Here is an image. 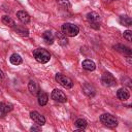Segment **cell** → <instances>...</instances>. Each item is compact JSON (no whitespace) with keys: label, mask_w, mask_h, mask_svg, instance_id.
<instances>
[{"label":"cell","mask_w":132,"mask_h":132,"mask_svg":"<svg viewBox=\"0 0 132 132\" xmlns=\"http://www.w3.org/2000/svg\"><path fill=\"white\" fill-rule=\"evenodd\" d=\"M61 30H62V33L68 37H74L79 33V28L76 25L71 24V23L63 24L61 27Z\"/></svg>","instance_id":"obj_1"},{"label":"cell","mask_w":132,"mask_h":132,"mask_svg":"<svg viewBox=\"0 0 132 132\" xmlns=\"http://www.w3.org/2000/svg\"><path fill=\"white\" fill-rule=\"evenodd\" d=\"M33 56L35 58V60L41 64H45L50 61L51 59V55L50 53L44 50V48H36L33 51Z\"/></svg>","instance_id":"obj_2"},{"label":"cell","mask_w":132,"mask_h":132,"mask_svg":"<svg viewBox=\"0 0 132 132\" xmlns=\"http://www.w3.org/2000/svg\"><path fill=\"white\" fill-rule=\"evenodd\" d=\"M100 122L103 125H105L107 127H110V128L117 127V125H118V120L109 113H102L100 116Z\"/></svg>","instance_id":"obj_3"},{"label":"cell","mask_w":132,"mask_h":132,"mask_svg":"<svg viewBox=\"0 0 132 132\" xmlns=\"http://www.w3.org/2000/svg\"><path fill=\"white\" fill-rule=\"evenodd\" d=\"M87 20L88 22L90 23V26L96 30H98L100 28V15L95 12V11H92V12H89L87 14Z\"/></svg>","instance_id":"obj_4"},{"label":"cell","mask_w":132,"mask_h":132,"mask_svg":"<svg viewBox=\"0 0 132 132\" xmlns=\"http://www.w3.org/2000/svg\"><path fill=\"white\" fill-rule=\"evenodd\" d=\"M55 79L57 80V82H59L62 87L66 88V89H71L73 87V81L71 78H69L68 76H65L61 73H57L55 76Z\"/></svg>","instance_id":"obj_5"},{"label":"cell","mask_w":132,"mask_h":132,"mask_svg":"<svg viewBox=\"0 0 132 132\" xmlns=\"http://www.w3.org/2000/svg\"><path fill=\"white\" fill-rule=\"evenodd\" d=\"M101 82L105 87H112V86H116L117 80H116V78L113 77L112 74H110L108 72H105L101 76Z\"/></svg>","instance_id":"obj_6"},{"label":"cell","mask_w":132,"mask_h":132,"mask_svg":"<svg viewBox=\"0 0 132 132\" xmlns=\"http://www.w3.org/2000/svg\"><path fill=\"white\" fill-rule=\"evenodd\" d=\"M51 96H52V99H54L55 101L61 102V103L67 101V97H66V95L64 94L63 91H61V90H59V89H55V90H53Z\"/></svg>","instance_id":"obj_7"},{"label":"cell","mask_w":132,"mask_h":132,"mask_svg":"<svg viewBox=\"0 0 132 132\" xmlns=\"http://www.w3.org/2000/svg\"><path fill=\"white\" fill-rule=\"evenodd\" d=\"M30 118L33 120V122H35L38 126H43L45 124V118L43 116H41L38 111H31L30 112Z\"/></svg>","instance_id":"obj_8"},{"label":"cell","mask_w":132,"mask_h":132,"mask_svg":"<svg viewBox=\"0 0 132 132\" xmlns=\"http://www.w3.org/2000/svg\"><path fill=\"white\" fill-rule=\"evenodd\" d=\"M37 100H38V104L40 106H44L46 103H47V100H48V95L44 92V91H39L38 94H37Z\"/></svg>","instance_id":"obj_9"},{"label":"cell","mask_w":132,"mask_h":132,"mask_svg":"<svg viewBox=\"0 0 132 132\" xmlns=\"http://www.w3.org/2000/svg\"><path fill=\"white\" fill-rule=\"evenodd\" d=\"M117 97H118L120 100H122V101H126V100L129 99L130 93H129V91H128L127 89L121 88V89H119L118 92H117Z\"/></svg>","instance_id":"obj_10"},{"label":"cell","mask_w":132,"mask_h":132,"mask_svg":"<svg viewBox=\"0 0 132 132\" xmlns=\"http://www.w3.org/2000/svg\"><path fill=\"white\" fill-rule=\"evenodd\" d=\"M12 109H13L12 104L7 103V102H0V113H1V116H4V114L8 113Z\"/></svg>","instance_id":"obj_11"},{"label":"cell","mask_w":132,"mask_h":132,"mask_svg":"<svg viewBox=\"0 0 132 132\" xmlns=\"http://www.w3.org/2000/svg\"><path fill=\"white\" fill-rule=\"evenodd\" d=\"M16 16L18 19L23 23V24H27L30 22V15L28 14V12H26L25 10H19L16 12Z\"/></svg>","instance_id":"obj_12"},{"label":"cell","mask_w":132,"mask_h":132,"mask_svg":"<svg viewBox=\"0 0 132 132\" xmlns=\"http://www.w3.org/2000/svg\"><path fill=\"white\" fill-rule=\"evenodd\" d=\"M42 38H43V40H44V42L46 43V44H53L54 43V41H55V36H54V34L51 32V31H44L43 33H42Z\"/></svg>","instance_id":"obj_13"},{"label":"cell","mask_w":132,"mask_h":132,"mask_svg":"<svg viewBox=\"0 0 132 132\" xmlns=\"http://www.w3.org/2000/svg\"><path fill=\"white\" fill-rule=\"evenodd\" d=\"M113 48H116L118 52H120V53H122L124 55L131 56V54H132L131 48L126 46V45H123V44H116V45H113Z\"/></svg>","instance_id":"obj_14"},{"label":"cell","mask_w":132,"mask_h":132,"mask_svg":"<svg viewBox=\"0 0 132 132\" xmlns=\"http://www.w3.org/2000/svg\"><path fill=\"white\" fill-rule=\"evenodd\" d=\"M81 66H82V68H84L85 70H88V71H93V70H95V68H96V64H95L92 60H89V59L82 61Z\"/></svg>","instance_id":"obj_15"},{"label":"cell","mask_w":132,"mask_h":132,"mask_svg":"<svg viewBox=\"0 0 132 132\" xmlns=\"http://www.w3.org/2000/svg\"><path fill=\"white\" fill-rule=\"evenodd\" d=\"M28 89H29V91H30V93H31L32 95H37L38 92L40 91V90H39V87H38V84H37L36 81H34V80H30V81H29V84H28Z\"/></svg>","instance_id":"obj_16"},{"label":"cell","mask_w":132,"mask_h":132,"mask_svg":"<svg viewBox=\"0 0 132 132\" xmlns=\"http://www.w3.org/2000/svg\"><path fill=\"white\" fill-rule=\"evenodd\" d=\"M82 90H84V92L89 96V97H93V96H95V88L92 86V85H90V84H85L84 86H82Z\"/></svg>","instance_id":"obj_17"},{"label":"cell","mask_w":132,"mask_h":132,"mask_svg":"<svg viewBox=\"0 0 132 132\" xmlns=\"http://www.w3.org/2000/svg\"><path fill=\"white\" fill-rule=\"evenodd\" d=\"M13 29H14V31H15L18 34H20L21 36H28V35H29V31H28V29L25 28L24 26L16 25V26L13 27Z\"/></svg>","instance_id":"obj_18"},{"label":"cell","mask_w":132,"mask_h":132,"mask_svg":"<svg viewBox=\"0 0 132 132\" xmlns=\"http://www.w3.org/2000/svg\"><path fill=\"white\" fill-rule=\"evenodd\" d=\"M9 61L12 65H20L23 60H22V57L19 54H12L9 58Z\"/></svg>","instance_id":"obj_19"},{"label":"cell","mask_w":132,"mask_h":132,"mask_svg":"<svg viewBox=\"0 0 132 132\" xmlns=\"http://www.w3.org/2000/svg\"><path fill=\"white\" fill-rule=\"evenodd\" d=\"M56 38H57V40H58V43H59L60 45H62V46H64V45H66V44L68 43V40H67L66 36H65L63 33H57V34H56Z\"/></svg>","instance_id":"obj_20"},{"label":"cell","mask_w":132,"mask_h":132,"mask_svg":"<svg viewBox=\"0 0 132 132\" xmlns=\"http://www.w3.org/2000/svg\"><path fill=\"white\" fill-rule=\"evenodd\" d=\"M2 23L5 24V25H7V26H9V27H11V28H13L15 26L14 21L10 16H8V15H3L2 16Z\"/></svg>","instance_id":"obj_21"},{"label":"cell","mask_w":132,"mask_h":132,"mask_svg":"<svg viewBox=\"0 0 132 132\" xmlns=\"http://www.w3.org/2000/svg\"><path fill=\"white\" fill-rule=\"evenodd\" d=\"M74 124H75V127L79 130H84L87 127V121L84 119H77Z\"/></svg>","instance_id":"obj_22"},{"label":"cell","mask_w":132,"mask_h":132,"mask_svg":"<svg viewBox=\"0 0 132 132\" xmlns=\"http://www.w3.org/2000/svg\"><path fill=\"white\" fill-rule=\"evenodd\" d=\"M120 23L126 27H130L132 25V19L130 16H121L120 18Z\"/></svg>","instance_id":"obj_23"},{"label":"cell","mask_w":132,"mask_h":132,"mask_svg":"<svg viewBox=\"0 0 132 132\" xmlns=\"http://www.w3.org/2000/svg\"><path fill=\"white\" fill-rule=\"evenodd\" d=\"M123 36H124V38L127 39L128 41H131V40H132V31H130V30L125 31L124 34H123Z\"/></svg>","instance_id":"obj_24"},{"label":"cell","mask_w":132,"mask_h":132,"mask_svg":"<svg viewBox=\"0 0 132 132\" xmlns=\"http://www.w3.org/2000/svg\"><path fill=\"white\" fill-rule=\"evenodd\" d=\"M58 4L63 6V7H70V3L68 0H57Z\"/></svg>","instance_id":"obj_25"},{"label":"cell","mask_w":132,"mask_h":132,"mask_svg":"<svg viewBox=\"0 0 132 132\" xmlns=\"http://www.w3.org/2000/svg\"><path fill=\"white\" fill-rule=\"evenodd\" d=\"M30 130H31V131H40V128H39V127H35V126H33V127L30 128Z\"/></svg>","instance_id":"obj_26"},{"label":"cell","mask_w":132,"mask_h":132,"mask_svg":"<svg viewBox=\"0 0 132 132\" xmlns=\"http://www.w3.org/2000/svg\"><path fill=\"white\" fill-rule=\"evenodd\" d=\"M4 77V73H3V71L0 69V79H2Z\"/></svg>","instance_id":"obj_27"}]
</instances>
